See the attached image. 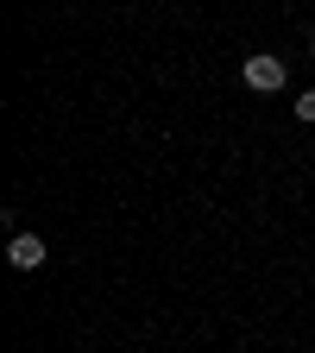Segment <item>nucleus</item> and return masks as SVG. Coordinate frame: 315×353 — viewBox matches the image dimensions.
Returning a JSON list of instances; mask_svg holds the SVG:
<instances>
[{
  "label": "nucleus",
  "mask_w": 315,
  "mask_h": 353,
  "mask_svg": "<svg viewBox=\"0 0 315 353\" xmlns=\"http://www.w3.org/2000/svg\"><path fill=\"white\" fill-rule=\"evenodd\" d=\"M309 57H315V38H309Z\"/></svg>",
  "instance_id": "20e7f679"
},
{
  "label": "nucleus",
  "mask_w": 315,
  "mask_h": 353,
  "mask_svg": "<svg viewBox=\"0 0 315 353\" xmlns=\"http://www.w3.org/2000/svg\"><path fill=\"white\" fill-rule=\"evenodd\" d=\"M44 259H51V246H44L38 234H26V228H19V234L7 240V265H13V272H38Z\"/></svg>",
  "instance_id": "f03ea898"
},
{
  "label": "nucleus",
  "mask_w": 315,
  "mask_h": 353,
  "mask_svg": "<svg viewBox=\"0 0 315 353\" xmlns=\"http://www.w3.org/2000/svg\"><path fill=\"white\" fill-rule=\"evenodd\" d=\"M296 120L315 126V88H303V95H296Z\"/></svg>",
  "instance_id": "7ed1b4c3"
},
{
  "label": "nucleus",
  "mask_w": 315,
  "mask_h": 353,
  "mask_svg": "<svg viewBox=\"0 0 315 353\" xmlns=\"http://www.w3.org/2000/svg\"><path fill=\"white\" fill-rule=\"evenodd\" d=\"M240 82L252 88V95H278V88H290V70H284V57H272V51H252V57L240 63Z\"/></svg>",
  "instance_id": "f257e3e1"
}]
</instances>
